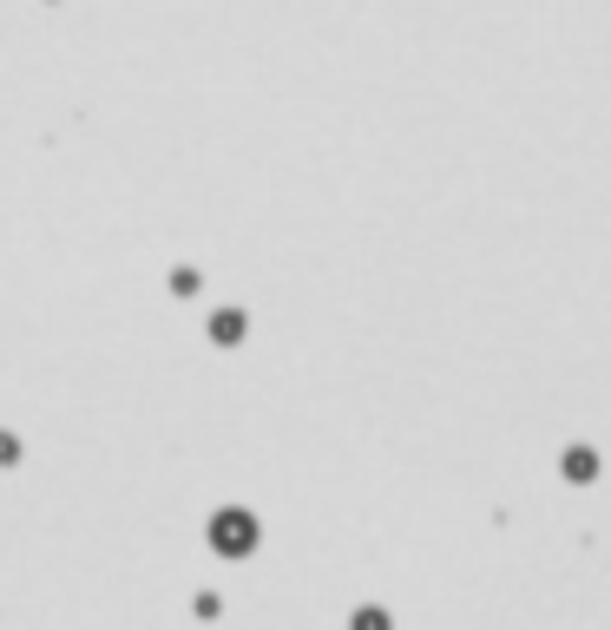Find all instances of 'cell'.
Listing matches in <instances>:
<instances>
[{"instance_id": "2", "label": "cell", "mask_w": 611, "mask_h": 630, "mask_svg": "<svg viewBox=\"0 0 611 630\" xmlns=\"http://www.w3.org/2000/svg\"><path fill=\"white\" fill-rule=\"evenodd\" d=\"M0 460H20V440L13 434H0Z\"/></svg>"}, {"instance_id": "1", "label": "cell", "mask_w": 611, "mask_h": 630, "mask_svg": "<svg viewBox=\"0 0 611 630\" xmlns=\"http://www.w3.org/2000/svg\"><path fill=\"white\" fill-rule=\"evenodd\" d=\"M211 539H217L224 552H244V546H250V519H244V513H224V519L211 526Z\"/></svg>"}]
</instances>
